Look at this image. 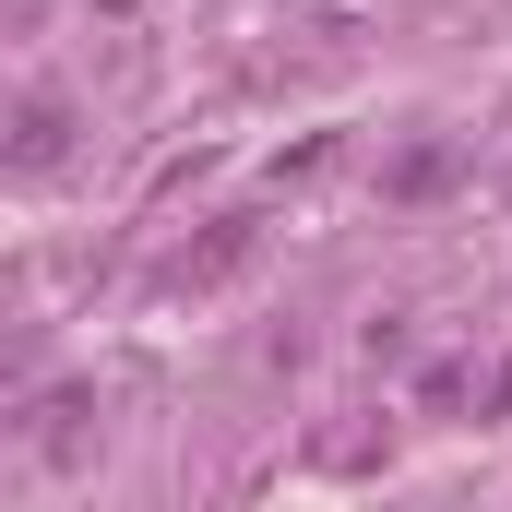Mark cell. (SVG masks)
I'll use <instances>...</instances> for the list:
<instances>
[{
  "instance_id": "1",
  "label": "cell",
  "mask_w": 512,
  "mask_h": 512,
  "mask_svg": "<svg viewBox=\"0 0 512 512\" xmlns=\"http://www.w3.org/2000/svg\"><path fill=\"white\" fill-rule=\"evenodd\" d=\"M251 251H262V227H215L203 251H179V262H167V286H227Z\"/></svg>"
},
{
  "instance_id": "2",
  "label": "cell",
  "mask_w": 512,
  "mask_h": 512,
  "mask_svg": "<svg viewBox=\"0 0 512 512\" xmlns=\"http://www.w3.org/2000/svg\"><path fill=\"white\" fill-rule=\"evenodd\" d=\"M60 143H72V120H60V108H24V143H12V167H60Z\"/></svg>"
},
{
  "instance_id": "3",
  "label": "cell",
  "mask_w": 512,
  "mask_h": 512,
  "mask_svg": "<svg viewBox=\"0 0 512 512\" xmlns=\"http://www.w3.org/2000/svg\"><path fill=\"white\" fill-rule=\"evenodd\" d=\"M441 179H453V143H417V155H405V167H393V191H405V203H429V191H441Z\"/></svg>"
},
{
  "instance_id": "4",
  "label": "cell",
  "mask_w": 512,
  "mask_h": 512,
  "mask_svg": "<svg viewBox=\"0 0 512 512\" xmlns=\"http://www.w3.org/2000/svg\"><path fill=\"white\" fill-rule=\"evenodd\" d=\"M334 155H346V143H334V131H310V143H298V155H274V179H322V167H334Z\"/></svg>"
},
{
  "instance_id": "5",
  "label": "cell",
  "mask_w": 512,
  "mask_h": 512,
  "mask_svg": "<svg viewBox=\"0 0 512 512\" xmlns=\"http://www.w3.org/2000/svg\"><path fill=\"white\" fill-rule=\"evenodd\" d=\"M489 417H512V358H501V370H489Z\"/></svg>"
},
{
  "instance_id": "6",
  "label": "cell",
  "mask_w": 512,
  "mask_h": 512,
  "mask_svg": "<svg viewBox=\"0 0 512 512\" xmlns=\"http://www.w3.org/2000/svg\"><path fill=\"white\" fill-rule=\"evenodd\" d=\"M501 191H512V167H501Z\"/></svg>"
}]
</instances>
